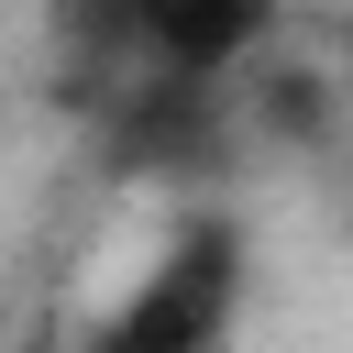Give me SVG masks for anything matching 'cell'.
Wrapping results in <instances>:
<instances>
[{"label":"cell","instance_id":"obj_1","mask_svg":"<svg viewBox=\"0 0 353 353\" xmlns=\"http://www.w3.org/2000/svg\"><path fill=\"white\" fill-rule=\"evenodd\" d=\"M243 287H254L243 221H232L221 199H188V210L165 221L154 265H143L88 331H66V342H44V353H221L232 320H243Z\"/></svg>","mask_w":353,"mask_h":353},{"label":"cell","instance_id":"obj_2","mask_svg":"<svg viewBox=\"0 0 353 353\" xmlns=\"http://www.w3.org/2000/svg\"><path fill=\"white\" fill-rule=\"evenodd\" d=\"M99 176L121 188H221L243 165V110L232 77H176V66H132L121 99L88 121Z\"/></svg>","mask_w":353,"mask_h":353},{"label":"cell","instance_id":"obj_3","mask_svg":"<svg viewBox=\"0 0 353 353\" xmlns=\"http://www.w3.org/2000/svg\"><path fill=\"white\" fill-rule=\"evenodd\" d=\"M232 110H243V154H276V165H320L342 132H353V77L309 44H265L243 77H232Z\"/></svg>","mask_w":353,"mask_h":353},{"label":"cell","instance_id":"obj_4","mask_svg":"<svg viewBox=\"0 0 353 353\" xmlns=\"http://www.w3.org/2000/svg\"><path fill=\"white\" fill-rule=\"evenodd\" d=\"M276 11H287V0H143V66L243 77V66L276 44Z\"/></svg>","mask_w":353,"mask_h":353},{"label":"cell","instance_id":"obj_5","mask_svg":"<svg viewBox=\"0 0 353 353\" xmlns=\"http://www.w3.org/2000/svg\"><path fill=\"white\" fill-rule=\"evenodd\" d=\"M55 66H143V0H44Z\"/></svg>","mask_w":353,"mask_h":353},{"label":"cell","instance_id":"obj_6","mask_svg":"<svg viewBox=\"0 0 353 353\" xmlns=\"http://www.w3.org/2000/svg\"><path fill=\"white\" fill-rule=\"evenodd\" d=\"M331 66H342V77H353V0H342V11H331Z\"/></svg>","mask_w":353,"mask_h":353},{"label":"cell","instance_id":"obj_7","mask_svg":"<svg viewBox=\"0 0 353 353\" xmlns=\"http://www.w3.org/2000/svg\"><path fill=\"white\" fill-rule=\"evenodd\" d=\"M342 232H353V210H342Z\"/></svg>","mask_w":353,"mask_h":353}]
</instances>
